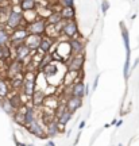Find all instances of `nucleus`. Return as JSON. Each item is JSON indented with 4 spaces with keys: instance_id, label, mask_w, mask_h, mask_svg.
<instances>
[{
    "instance_id": "obj_1",
    "label": "nucleus",
    "mask_w": 139,
    "mask_h": 146,
    "mask_svg": "<svg viewBox=\"0 0 139 146\" xmlns=\"http://www.w3.org/2000/svg\"><path fill=\"white\" fill-rule=\"evenodd\" d=\"M36 77H35V73L34 72H26L24 73V78H23V94L26 95L27 98L30 99L32 92L35 91V84H36Z\"/></svg>"
},
{
    "instance_id": "obj_2",
    "label": "nucleus",
    "mask_w": 139,
    "mask_h": 146,
    "mask_svg": "<svg viewBox=\"0 0 139 146\" xmlns=\"http://www.w3.org/2000/svg\"><path fill=\"white\" fill-rule=\"evenodd\" d=\"M28 36V33H27L26 27H18L16 30L12 31V34L10 35V41H11V45L15 47L18 45H22L24 43V39Z\"/></svg>"
},
{
    "instance_id": "obj_3",
    "label": "nucleus",
    "mask_w": 139,
    "mask_h": 146,
    "mask_svg": "<svg viewBox=\"0 0 139 146\" xmlns=\"http://www.w3.org/2000/svg\"><path fill=\"white\" fill-rule=\"evenodd\" d=\"M61 33L65 36H68L69 39L72 38H78V27L76 21H64V25H62Z\"/></svg>"
},
{
    "instance_id": "obj_4",
    "label": "nucleus",
    "mask_w": 139,
    "mask_h": 146,
    "mask_svg": "<svg viewBox=\"0 0 139 146\" xmlns=\"http://www.w3.org/2000/svg\"><path fill=\"white\" fill-rule=\"evenodd\" d=\"M46 26H47V23L43 19H36L35 22L27 25L26 30L31 35H42L45 33V30H46Z\"/></svg>"
},
{
    "instance_id": "obj_5",
    "label": "nucleus",
    "mask_w": 139,
    "mask_h": 146,
    "mask_svg": "<svg viewBox=\"0 0 139 146\" xmlns=\"http://www.w3.org/2000/svg\"><path fill=\"white\" fill-rule=\"evenodd\" d=\"M84 54H78V56H72L66 61V65H68V70L70 72H77L80 73L81 69H83V65H84Z\"/></svg>"
},
{
    "instance_id": "obj_6",
    "label": "nucleus",
    "mask_w": 139,
    "mask_h": 146,
    "mask_svg": "<svg viewBox=\"0 0 139 146\" xmlns=\"http://www.w3.org/2000/svg\"><path fill=\"white\" fill-rule=\"evenodd\" d=\"M27 25L24 23V21L22 19V14H15V12H10V15L5 21V27L16 30L18 27H26Z\"/></svg>"
},
{
    "instance_id": "obj_7",
    "label": "nucleus",
    "mask_w": 139,
    "mask_h": 146,
    "mask_svg": "<svg viewBox=\"0 0 139 146\" xmlns=\"http://www.w3.org/2000/svg\"><path fill=\"white\" fill-rule=\"evenodd\" d=\"M27 131L30 133V134H32V135L38 137V138H46V131H45V127H43V125L42 123H39V120L35 119L34 122H31L30 125L26 126Z\"/></svg>"
},
{
    "instance_id": "obj_8",
    "label": "nucleus",
    "mask_w": 139,
    "mask_h": 146,
    "mask_svg": "<svg viewBox=\"0 0 139 146\" xmlns=\"http://www.w3.org/2000/svg\"><path fill=\"white\" fill-rule=\"evenodd\" d=\"M30 53H31V50L24 43L15 46V61H19V62H22V64H23V61H27V60L31 61Z\"/></svg>"
},
{
    "instance_id": "obj_9",
    "label": "nucleus",
    "mask_w": 139,
    "mask_h": 146,
    "mask_svg": "<svg viewBox=\"0 0 139 146\" xmlns=\"http://www.w3.org/2000/svg\"><path fill=\"white\" fill-rule=\"evenodd\" d=\"M69 49H70V56H78L84 53V43L80 38H72L69 39Z\"/></svg>"
},
{
    "instance_id": "obj_10",
    "label": "nucleus",
    "mask_w": 139,
    "mask_h": 146,
    "mask_svg": "<svg viewBox=\"0 0 139 146\" xmlns=\"http://www.w3.org/2000/svg\"><path fill=\"white\" fill-rule=\"evenodd\" d=\"M70 95L69 96H76V98H81L83 99L85 96V84L83 81H80V78H77L74 83L70 85Z\"/></svg>"
},
{
    "instance_id": "obj_11",
    "label": "nucleus",
    "mask_w": 139,
    "mask_h": 146,
    "mask_svg": "<svg viewBox=\"0 0 139 146\" xmlns=\"http://www.w3.org/2000/svg\"><path fill=\"white\" fill-rule=\"evenodd\" d=\"M83 106V99L81 98H76V96H69L65 102V108L69 111V112H76L80 107Z\"/></svg>"
},
{
    "instance_id": "obj_12",
    "label": "nucleus",
    "mask_w": 139,
    "mask_h": 146,
    "mask_svg": "<svg viewBox=\"0 0 139 146\" xmlns=\"http://www.w3.org/2000/svg\"><path fill=\"white\" fill-rule=\"evenodd\" d=\"M62 129H64V126H61L56 119H54L53 122H50V123H47V125H46L45 131H46V135L47 137H56V135H58V134H60V131H61Z\"/></svg>"
},
{
    "instance_id": "obj_13",
    "label": "nucleus",
    "mask_w": 139,
    "mask_h": 146,
    "mask_svg": "<svg viewBox=\"0 0 139 146\" xmlns=\"http://www.w3.org/2000/svg\"><path fill=\"white\" fill-rule=\"evenodd\" d=\"M19 73H23V64L14 60V61L8 65V68H7V74H8L10 78H12L14 76L19 74Z\"/></svg>"
},
{
    "instance_id": "obj_14",
    "label": "nucleus",
    "mask_w": 139,
    "mask_h": 146,
    "mask_svg": "<svg viewBox=\"0 0 139 146\" xmlns=\"http://www.w3.org/2000/svg\"><path fill=\"white\" fill-rule=\"evenodd\" d=\"M41 36L42 35H31V34H28V36L24 39V45L30 49L31 52L38 50V47H39V42H41Z\"/></svg>"
},
{
    "instance_id": "obj_15",
    "label": "nucleus",
    "mask_w": 139,
    "mask_h": 146,
    "mask_svg": "<svg viewBox=\"0 0 139 146\" xmlns=\"http://www.w3.org/2000/svg\"><path fill=\"white\" fill-rule=\"evenodd\" d=\"M72 115H73L72 112H69V111L65 108V106H64L61 111H58V114L56 115V118H57L56 120H57V122H58V123H60L61 126H65L68 122H69V120L72 119Z\"/></svg>"
},
{
    "instance_id": "obj_16",
    "label": "nucleus",
    "mask_w": 139,
    "mask_h": 146,
    "mask_svg": "<svg viewBox=\"0 0 139 146\" xmlns=\"http://www.w3.org/2000/svg\"><path fill=\"white\" fill-rule=\"evenodd\" d=\"M53 46V39L49 36H41V42H39V47L38 52H41L42 54H47L50 52V47Z\"/></svg>"
},
{
    "instance_id": "obj_17",
    "label": "nucleus",
    "mask_w": 139,
    "mask_h": 146,
    "mask_svg": "<svg viewBox=\"0 0 139 146\" xmlns=\"http://www.w3.org/2000/svg\"><path fill=\"white\" fill-rule=\"evenodd\" d=\"M61 16L62 21H74V16H76V11L73 7H62L61 11L58 12Z\"/></svg>"
},
{
    "instance_id": "obj_18",
    "label": "nucleus",
    "mask_w": 139,
    "mask_h": 146,
    "mask_svg": "<svg viewBox=\"0 0 139 146\" xmlns=\"http://www.w3.org/2000/svg\"><path fill=\"white\" fill-rule=\"evenodd\" d=\"M45 96H46V94H45V91H42V89H36L32 92V95H31V102H32V106H42V103H43V99H45Z\"/></svg>"
},
{
    "instance_id": "obj_19",
    "label": "nucleus",
    "mask_w": 139,
    "mask_h": 146,
    "mask_svg": "<svg viewBox=\"0 0 139 146\" xmlns=\"http://www.w3.org/2000/svg\"><path fill=\"white\" fill-rule=\"evenodd\" d=\"M42 104L45 106L46 108L54 111V110H57V107H60V102H58V99H57L54 95H52V96H45Z\"/></svg>"
},
{
    "instance_id": "obj_20",
    "label": "nucleus",
    "mask_w": 139,
    "mask_h": 146,
    "mask_svg": "<svg viewBox=\"0 0 139 146\" xmlns=\"http://www.w3.org/2000/svg\"><path fill=\"white\" fill-rule=\"evenodd\" d=\"M22 19L24 21L26 25H30L32 22H35L36 19H39V18H38V14H36L35 10H30V11H23L22 12Z\"/></svg>"
},
{
    "instance_id": "obj_21",
    "label": "nucleus",
    "mask_w": 139,
    "mask_h": 146,
    "mask_svg": "<svg viewBox=\"0 0 139 146\" xmlns=\"http://www.w3.org/2000/svg\"><path fill=\"white\" fill-rule=\"evenodd\" d=\"M0 107L4 110L7 114H10V115H14L16 112V108L12 106V103H11V100L8 99V98H3V99H0Z\"/></svg>"
},
{
    "instance_id": "obj_22",
    "label": "nucleus",
    "mask_w": 139,
    "mask_h": 146,
    "mask_svg": "<svg viewBox=\"0 0 139 146\" xmlns=\"http://www.w3.org/2000/svg\"><path fill=\"white\" fill-rule=\"evenodd\" d=\"M23 78H24V74L23 73H19V74H16L14 77L11 78V91H19L22 88V85H23Z\"/></svg>"
},
{
    "instance_id": "obj_23",
    "label": "nucleus",
    "mask_w": 139,
    "mask_h": 146,
    "mask_svg": "<svg viewBox=\"0 0 139 146\" xmlns=\"http://www.w3.org/2000/svg\"><path fill=\"white\" fill-rule=\"evenodd\" d=\"M77 76L78 73L77 72H70V70H66V73L64 74V77H62V80H64V85L65 87H70L76 80H77Z\"/></svg>"
},
{
    "instance_id": "obj_24",
    "label": "nucleus",
    "mask_w": 139,
    "mask_h": 146,
    "mask_svg": "<svg viewBox=\"0 0 139 146\" xmlns=\"http://www.w3.org/2000/svg\"><path fill=\"white\" fill-rule=\"evenodd\" d=\"M10 85L8 83L5 81L4 78H0V99H3V98H7L8 95H10Z\"/></svg>"
},
{
    "instance_id": "obj_25",
    "label": "nucleus",
    "mask_w": 139,
    "mask_h": 146,
    "mask_svg": "<svg viewBox=\"0 0 139 146\" xmlns=\"http://www.w3.org/2000/svg\"><path fill=\"white\" fill-rule=\"evenodd\" d=\"M35 7H36L35 0H22V1H21V8H22V11L35 10Z\"/></svg>"
},
{
    "instance_id": "obj_26",
    "label": "nucleus",
    "mask_w": 139,
    "mask_h": 146,
    "mask_svg": "<svg viewBox=\"0 0 139 146\" xmlns=\"http://www.w3.org/2000/svg\"><path fill=\"white\" fill-rule=\"evenodd\" d=\"M122 35H123V41H124V47H126V52L131 53V47H130V36H128V31L127 29H124L122 26Z\"/></svg>"
},
{
    "instance_id": "obj_27",
    "label": "nucleus",
    "mask_w": 139,
    "mask_h": 146,
    "mask_svg": "<svg viewBox=\"0 0 139 146\" xmlns=\"http://www.w3.org/2000/svg\"><path fill=\"white\" fill-rule=\"evenodd\" d=\"M10 41V34L5 31L4 27H0V46L7 45V42Z\"/></svg>"
},
{
    "instance_id": "obj_28",
    "label": "nucleus",
    "mask_w": 139,
    "mask_h": 146,
    "mask_svg": "<svg viewBox=\"0 0 139 146\" xmlns=\"http://www.w3.org/2000/svg\"><path fill=\"white\" fill-rule=\"evenodd\" d=\"M62 19H61V16H60V14L58 12H53L52 15L47 18V23L49 25H52V26H56L57 23H60Z\"/></svg>"
},
{
    "instance_id": "obj_29",
    "label": "nucleus",
    "mask_w": 139,
    "mask_h": 146,
    "mask_svg": "<svg viewBox=\"0 0 139 146\" xmlns=\"http://www.w3.org/2000/svg\"><path fill=\"white\" fill-rule=\"evenodd\" d=\"M130 56H131V53H127V56H126V62H124V70H123V74L124 77L127 78L130 74Z\"/></svg>"
},
{
    "instance_id": "obj_30",
    "label": "nucleus",
    "mask_w": 139,
    "mask_h": 146,
    "mask_svg": "<svg viewBox=\"0 0 139 146\" xmlns=\"http://www.w3.org/2000/svg\"><path fill=\"white\" fill-rule=\"evenodd\" d=\"M73 3H74V0H60L58 4L62 7H73Z\"/></svg>"
},
{
    "instance_id": "obj_31",
    "label": "nucleus",
    "mask_w": 139,
    "mask_h": 146,
    "mask_svg": "<svg viewBox=\"0 0 139 146\" xmlns=\"http://www.w3.org/2000/svg\"><path fill=\"white\" fill-rule=\"evenodd\" d=\"M108 7H109L108 1H107V0H104V1H103V5H101V11H103L104 14H105V12L108 11Z\"/></svg>"
},
{
    "instance_id": "obj_32",
    "label": "nucleus",
    "mask_w": 139,
    "mask_h": 146,
    "mask_svg": "<svg viewBox=\"0 0 139 146\" xmlns=\"http://www.w3.org/2000/svg\"><path fill=\"white\" fill-rule=\"evenodd\" d=\"M97 83H99V76L96 77V80H95V84H93V91L96 89V87H97Z\"/></svg>"
},
{
    "instance_id": "obj_33",
    "label": "nucleus",
    "mask_w": 139,
    "mask_h": 146,
    "mask_svg": "<svg viewBox=\"0 0 139 146\" xmlns=\"http://www.w3.org/2000/svg\"><path fill=\"white\" fill-rule=\"evenodd\" d=\"M46 146H56V143H54V142H53V141H47Z\"/></svg>"
},
{
    "instance_id": "obj_34",
    "label": "nucleus",
    "mask_w": 139,
    "mask_h": 146,
    "mask_svg": "<svg viewBox=\"0 0 139 146\" xmlns=\"http://www.w3.org/2000/svg\"><path fill=\"white\" fill-rule=\"evenodd\" d=\"M84 127H85V122H81V123H80V130H81V129H84Z\"/></svg>"
},
{
    "instance_id": "obj_35",
    "label": "nucleus",
    "mask_w": 139,
    "mask_h": 146,
    "mask_svg": "<svg viewBox=\"0 0 139 146\" xmlns=\"http://www.w3.org/2000/svg\"><path fill=\"white\" fill-rule=\"evenodd\" d=\"M122 123H123V122H122V120H119V122H116V126L119 127V126H122Z\"/></svg>"
},
{
    "instance_id": "obj_36",
    "label": "nucleus",
    "mask_w": 139,
    "mask_h": 146,
    "mask_svg": "<svg viewBox=\"0 0 139 146\" xmlns=\"http://www.w3.org/2000/svg\"><path fill=\"white\" fill-rule=\"evenodd\" d=\"M0 50H1V46H0Z\"/></svg>"
},
{
    "instance_id": "obj_37",
    "label": "nucleus",
    "mask_w": 139,
    "mask_h": 146,
    "mask_svg": "<svg viewBox=\"0 0 139 146\" xmlns=\"http://www.w3.org/2000/svg\"><path fill=\"white\" fill-rule=\"evenodd\" d=\"M119 146H122V145H119Z\"/></svg>"
},
{
    "instance_id": "obj_38",
    "label": "nucleus",
    "mask_w": 139,
    "mask_h": 146,
    "mask_svg": "<svg viewBox=\"0 0 139 146\" xmlns=\"http://www.w3.org/2000/svg\"><path fill=\"white\" fill-rule=\"evenodd\" d=\"M21 1H22V0H21Z\"/></svg>"
}]
</instances>
